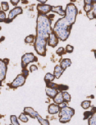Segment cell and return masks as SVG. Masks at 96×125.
I'll return each instance as SVG.
<instances>
[{"label": "cell", "mask_w": 96, "mask_h": 125, "mask_svg": "<svg viewBox=\"0 0 96 125\" xmlns=\"http://www.w3.org/2000/svg\"><path fill=\"white\" fill-rule=\"evenodd\" d=\"M54 78H56L54 75L51 74V73H47L45 77H44V82H46V84L49 83V82H52L54 80Z\"/></svg>", "instance_id": "19"}, {"label": "cell", "mask_w": 96, "mask_h": 125, "mask_svg": "<svg viewBox=\"0 0 96 125\" xmlns=\"http://www.w3.org/2000/svg\"><path fill=\"white\" fill-rule=\"evenodd\" d=\"M93 4V3H92ZM92 4H85V6H84V10L86 11V12H90L91 10H92V8H93V5Z\"/></svg>", "instance_id": "29"}, {"label": "cell", "mask_w": 96, "mask_h": 125, "mask_svg": "<svg viewBox=\"0 0 96 125\" xmlns=\"http://www.w3.org/2000/svg\"><path fill=\"white\" fill-rule=\"evenodd\" d=\"M36 119H38V121H39V124H41L42 125H48V124H49V122H48V120L43 119V118H42L41 116L39 115V114L37 115Z\"/></svg>", "instance_id": "21"}, {"label": "cell", "mask_w": 96, "mask_h": 125, "mask_svg": "<svg viewBox=\"0 0 96 125\" xmlns=\"http://www.w3.org/2000/svg\"><path fill=\"white\" fill-rule=\"evenodd\" d=\"M53 101L57 104H61L62 102L64 101V99H63V95H62V91H59L58 93L56 95V96L53 98Z\"/></svg>", "instance_id": "17"}, {"label": "cell", "mask_w": 96, "mask_h": 125, "mask_svg": "<svg viewBox=\"0 0 96 125\" xmlns=\"http://www.w3.org/2000/svg\"><path fill=\"white\" fill-rule=\"evenodd\" d=\"M73 50H74V48H73V46H71V44H67L66 47V52L68 53H71L73 52Z\"/></svg>", "instance_id": "32"}, {"label": "cell", "mask_w": 96, "mask_h": 125, "mask_svg": "<svg viewBox=\"0 0 96 125\" xmlns=\"http://www.w3.org/2000/svg\"><path fill=\"white\" fill-rule=\"evenodd\" d=\"M52 20L48 16L38 13L36 36L34 42V48L36 53L40 56L44 57L47 53V44L49 35L53 29L51 28Z\"/></svg>", "instance_id": "1"}, {"label": "cell", "mask_w": 96, "mask_h": 125, "mask_svg": "<svg viewBox=\"0 0 96 125\" xmlns=\"http://www.w3.org/2000/svg\"><path fill=\"white\" fill-rule=\"evenodd\" d=\"M38 2H39V3H45L47 1H48V0H37Z\"/></svg>", "instance_id": "38"}, {"label": "cell", "mask_w": 96, "mask_h": 125, "mask_svg": "<svg viewBox=\"0 0 96 125\" xmlns=\"http://www.w3.org/2000/svg\"><path fill=\"white\" fill-rule=\"evenodd\" d=\"M9 62V59H4L0 60V82H3L5 80L7 71H8V64Z\"/></svg>", "instance_id": "5"}, {"label": "cell", "mask_w": 96, "mask_h": 125, "mask_svg": "<svg viewBox=\"0 0 96 125\" xmlns=\"http://www.w3.org/2000/svg\"><path fill=\"white\" fill-rule=\"evenodd\" d=\"M67 105V102H65V101L62 102L61 104H59L60 108H63V107H66Z\"/></svg>", "instance_id": "36"}, {"label": "cell", "mask_w": 96, "mask_h": 125, "mask_svg": "<svg viewBox=\"0 0 96 125\" xmlns=\"http://www.w3.org/2000/svg\"><path fill=\"white\" fill-rule=\"evenodd\" d=\"M52 12H56V13H58V14L62 15V16H65V14H66V10H63V9H62V6L53 7Z\"/></svg>", "instance_id": "16"}, {"label": "cell", "mask_w": 96, "mask_h": 125, "mask_svg": "<svg viewBox=\"0 0 96 125\" xmlns=\"http://www.w3.org/2000/svg\"><path fill=\"white\" fill-rule=\"evenodd\" d=\"M58 40L59 38L58 37V35H56V33L53 31V30L51 31L50 35H49V38L48 40V45L51 46V47H56L58 44Z\"/></svg>", "instance_id": "9"}, {"label": "cell", "mask_w": 96, "mask_h": 125, "mask_svg": "<svg viewBox=\"0 0 96 125\" xmlns=\"http://www.w3.org/2000/svg\"><path fill=\"white\" fill-rule=\"evenodd\" d=\"M6 21V14L3 11H0V21Z\"/></svg>", "instance_id": "31"}, {"label": "cell", "mask_w": 96, "mask_h": 125, "mask_svg": "<svg viewBox=\"0 0 96 125\" xmlns=\"http://www.w3.org/2000/svg\"><path fill=\"white\" fill-rule=\"evenodd\" d=\"M10 120H11L12 124H13V125H19V122H18V120H17V118L16 117L15 115H11Z\"/></svg>", "instance_id": "26"}, {"label": "cell", "mask_w": 96, "mask_h": 125, "mask_svg": "<svg viewBox=\"0 0 96 125\" xmlns=\"http://www.w3.org/2000/svg\"><path fill=\"white\" fill-rule=\"evenodd\" d=\"M64 72V69L62 68L61 66L58 65L56 66L54 68V71H53V75L55 76V77L57 78V79H58V78L61 77L62 74Z\"/></svg>", "instance_id": "14"}, {"label": "cell", "mask_w": 96, "mask_h": 125, "mask_svg": "<svg viewBox=\"0 0 96 125\" xmlns=\"http://www.w3.org/2000/svg\"><path fill=\"white\" fill-rule=\"evenodd\" d=\"M93 8L90 12H87V17L90 20L96 18V3H93Z\"/></svg>", "instance_id": "15"}, {"label": "cell", "mask_w": 96, "mask_h": 125, "mask_svg": "<svg viewBox=\"0 0 96 125\" xmlns=\"http://www.w3.org/2000/svg\"><path fill=\"white\" fill-rule=\"evenodd\" d=\"M35 41V35H28V36H26V39H25V42L26 44L34 43Z\"/></svg>", "instance_id": "22"}, {"label": "cell", "mask_w": 96, "mask_h": 125, "mask_svg": "<svg viewBox=\"0 0 96 125\" xmlns=\"http://www.w3.org/2000/svg\"><path fill=\"white\" fill-rule=\"evenodd\" d=\"M71 3H72V2H75L76 0H71Z\"/></svg>", "instance_id": "41"}, {"label": "cell", "mask_w": 96, "mask_h": 125, "mask_svg": "<svg viewBox=\"0 0 96 125\" xmlns=\"http://www.w3.org/2000/svg\"><path fill=\"white\" fill-rule=\"evenodd\" d=\"M95 109H95V107H93V108H92V110H91V111H89V112H86V113H85V114H84V119H83L86 120V119H89V118H90V116L92 115L95 112Z\"/></svg>", "instance_id": "25"}, {"label": "cell", "mask_w": 96, "mask_h": 125, "mask_svg": "<svg viewBox=\"0 0 96 125\" xmlns=\"http://www.w3.org/2000/svg\"><path fill=\"white\" fill-rule=\"evenodd\" d=\"M45 91H46V95H48V97H50L51 99H53L56 95L59 92L58 90L57 89H54V88H52V87H49V86H47L46 89H45Z\"/></svg>", "instance_id": "12"}, {"label": "cell", "mask_w": 96, "mask_h": 125, "mask_svg": "<svg viewBox=\"0 0 96 125\" xmlns=\"http://www.w3.org/2000/svg\"><path fill=\"white\" fill-rule=\"evenodd\" d=\"M21 1H23V0H21Z\"/></svg>", "instance_id": "43"}, {"label": "cell", "mask_w": 96, "mask_h": 125, "mask_svg": "<svg viewBox=\"0 0 96 125\" xmlns=\"http://www.w3.org/2000/svg\"><path fill=\"white\" fill-rule=\"evenodd\" d=\"M89 125H96V111L88 119Z\"/></svg>", "instance_id": "20"}, {"label": "cell", "mask_w": 96, "mask_h": 125, "mask_svg": "<svg viewBox=\"0 0 96 125\" xmlns=\"http://www.w3.org/2000/svg\"><path fill=\"white\" fill-rule=\"evenodd\" d=\"M75 115L74 109L71 108V107H63L60 109L58 115H59V121L62 124H66L68 123L71 120V117Z\"/></svg>", "instance_id": "3"}, {"label": "cell", "mask_w": 96, "mask_h": 125, "mask_svg": "<svg viewBox=\"0 0 96 125\" xmlns=\"http://www.w3.org/2000/svg\"><path fill=\"white\" fill-rule=\"evenodd\" d=\"M60 109H61V108H60L59 104L54 102V103L49 104L48 109V113H49L50 115H55V114L59 113Z\"/></svg>", "instance_id": "11"}, {"label": "cell", "mask_w": 96, "mask_h": 125, "mask_svg": "<svg viewBox=\"0 0 96 125\" xmlns=\"http://www.w3.org/2000/svg\"><path fill=\"white\" fill-rule=\"evenodd\" d=\"M52 8L53 6L45 3H39L37 5L38 13H42V14H45V15L48 14V12H52Z\"/></svg>", "instance_id": "7"}, {"label": "cell", "mask_w": 96, "mask_h": 125, "mask_svg": "<svg viewBox=\"0 0 96 125\" xmlns=\"http://www.w3.org/2000/svg\"><path fill=\"white\" fill-rule=\"evenodd\" d=\"M94 53H95V58H96V50H94Z\"/></svg>", "instance_id": "40"}, {"label": "cell", "mask_w": 96, "mask_h": 125, "mask_svg": "<svg viewBox=\"0 0 96 125\" xmlns=\"http://www.w3.org/2000/svg\"><path fill=\"white\" fill-rule=\"evenodd\" d=\"M71 64V59H63L61 61V62H60V66H61L64 70L67 68L68 67H70Z\"/></svg>", "instance_id": "18"}, {"label": "cell", "mask_w": 96, "mask_h": 125, "mask_svg": "<svg viewBox=\"0 0 96 125\" xmlns=\"http://www.w3.org/2000/svg\"><path fill=\"white\" fill-rule=\"evenodd\" d=\"M90 104H91L90 100H84V101L81 102V105L84 109H89L90 107Z\"/></svg>", "instance_id": "24"}, {"label": "cell", "mask_w": 96, "mask_h": 125, "mask_svg": "<svg viewBox=\"0 0 96 125\" xmlns=\"http://www.w3.org/2000/svg\"><path fill=\"white\" fill-rule=\"evenodd\" d=\"M62 95H63L64 101L67 102V103H68V102L71 101V95L68 92H67L66 91H62Z\"/></svg>", "instance_id": "23"}, {"label": "cell", "mask_w": 96, "mask_h": 125, "mask_svg": "<svg viewBox=\"0 0 96 125\" xmlns=\"http://www.w3.org/2000/svg\"><path fill=\"white\" fill-rule=\"evenodd\" d=\"M85 4H92L94 3L93 0H84Z\"/></svg>", "instance_id": "37"}, {"label": "cell", "mask_w": 96, "mask_h": 125, "mask_svg": "<svg viewBox=\"0 0 96 125\" xmlns=\"http://www.w3.org/2000/svg\"><path fill=\"white\" fill-rule=\"evenodd\" d=\"M46 85H47V86L57 89V90H58L59 91H64L69 89V86H66V85H58V84L53 83V82H49V83H47Z\"/></svg>", "instance_id": "10"}, {"label": "cell", "mask_w": 96, "mask_h": 125, "mask_svg": "<svg viewBox=\"0 0 96 125\" xmlns=\"http://www.w3.org/2000/svg\"><path fill=\"white\" fill-rule=\"evenodd\" d=\"M19 119L21 120V122H23V123H26V122H28V118L26 117V115L25 113L24 114H21L19 116Z\"/></svg>", "instance_id": "27"}, {"label": "cell", "mask_w": 96, "mask_h": 125, "mask_svg": "<svg viewBox=\"0 0 96 125\" xmlns=\"http://www.w3.org/2000/svg\"><path fill=\"white\" fill-rule=\"evenodd\" d=\"M94 1V3H96V0H93Z\"/></svg>", "instance_id": "42"}, {"label": "cell", "mask_w": 96, "mask_h": 125, "mask_svg": "<svg viewBox=\"0 0 96 125\" xmlns=\"http://www.w3.org/2000/svg\"><path fill=\"white\" fill-rule=\"evenodd\" d=\"M77 14V8L73 3H70L67 5L65 16H63L62 18H59L54 24V27L53 30L62 41H67L69 37Z\"/></svg>", "instance_id": "2"}, {"label": "cell", "mask_w": 96, "mask_h": 125, "mask_svg": "<svg viewBox=\"0 0 96 125\" xmlns=\"http://www.w3.org/2000/svg\"><path fill=\"white\" fill-rule=\"evenodd\" d=\"M56 53H57L58 55H59V56H62V55H63L64 53H66V50H64V48H62V47H60V48H58L57 50V51H56Z\"/></svg>", "instance_id": "28"}, {"label": "cell", "mask_w": 96, "mask_h": 125, "mask_svg": "<svg viewBox=\"0 0 96 125\" xmlns=\"http://www.w3.org/2000/svg\"><path fill=\"white\" fill-rule=\"evenodd\" d=\"M22 74H23L24 76H25L26 77H28V74H29V73H28V70L26 69V68H23L22 69Z\"/></svg>", "instance_id": "34"}, {"label": "cell", "mask_w": 96, "mask_h": 125, "mask_svg": "<svg viewBox=\"0 0 96 125\" xmlns=\"http://www.w3.org/2000/svg\"><path fill=\"white\" fill-rule=\"evenodd\" d=\"M22 12H23V10H22V8H21V7H15L12 10L10 11L9 14H8V21H7L6 22L12 21L15 17H17L18 15L21 14Z\"/></svg>", "instance_id": "8"}, {"label": "cell", "mask_w": 96, "mask_h": 125, "mask_svg": "<svg viewBox=\"0 0 96 125\" xmlns=\"http://www.w3.org/2000/svg\"><path fill=\"white\" fill-rule=\"evenodd\" d=\"M37 58L35 56L33 53H25L21 57V67L22 68H26V66L31 62H36Z\"/></svg>", "instance_id": "4"}, {"label": "cell", "mask_w": 96, "mask_h": 125, "mask_svg": "<svg viewBox=\"0 0 96 125\" xmlns=\"http://www.w3.org/2000/svg\"><path fill=\"white\" fill-rule=\"evenodd\" d=\"M1 7L3 11H8L9 9V5H8V3H7V2H2Z\"/></svg>", "instance_id": "30"}, {"label": "cell", "mask_w": 96, "mask_h": 125, "mask_svg": "<svg viewBox=\"0 0 96 125\" xmlns=\"http://www.w3.org/2000/svg\"><path fill=\"white\" fill-rule=\"evenodd\" d=\"M19 2H20V0H11V3H12L13 6H17Z\"/></svg>", "instance_id": "35"}, {"label": "cell", "mask_w": 96, "mask_h": 125, "mask_svg": "<svg viewBox=\"0 0 96 125\" xmlns=\"http://www.w3.org/2000/svg\"><path fill=\"white\" fill-rule=\"evenodd\" d=\"M4 41V36L1 37V41Z\"/></svg>", "instance_id": "39"}, {"label": "cell", "mask_w": 96, "mask_h": 125, "mask_svg": "<svg viewBox=\"0 0 96 125\" xmlns=\"http://www.w3.org/2000/svg\"><path fill=\"white\" fill-rule=\"evenodd\" d=\"M24 113H25L26 115H28L30 117L32 118V119H36L37 115H38V112L35 111L31 107H25V108H24Z\"/></svg>", "instance_id": "13"}, {"label": "cell", "mask_w": 96, "mask_h": 125, "mask_svg": "<svg viewBox=\"0 0 96 125\" xmlns=\"http://www.w3.org/2000/svg\"><path fill=\"white\" fill-rule=\"evenodd\" d=\"M38 70V68H37V66H35V64H32L30 67V72L31 73H35V71H37Z\"/></svg>", "instance_id": "33"}, {"label": "cell", "mask_w": 96, "mask_h": 125, "mask_svg": "<svg viewBox=\"0 0 96 125\" xmlns=\"http://www.w3.org/2000/svg\"><path fill=\"white\" fill-rule=\"evenodd\" d=\"M26 77L24 76L23 74H19L17 75V77H16V79L13 81L12 83H10L8 86H10L11 88H13V89H16L17 87H20V86H23L26 82Z\"/></svg>", "instance_id": "6"}]
</instances>
